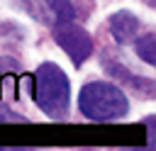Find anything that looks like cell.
<instances>
[{
	"label": "cell",
	"mask_w": 156,
	"mask_h": 151,
	"mask_svg": "<svg viewBox=\"0 0 156 151\" xmlns=\"http://www.w3.org/2000/svg\"><path fill=\"white\" fill-rule=\"evenodd\" d=\"M34 100L54 119L66 114V110H68V78L56 63H41L39 66Z\"/></svg>",
	"instance_id": "2"
},
{
	"label": "cell",
	"mask_w": 156,
	"mask_h": 151,
	"mask_svg": "<svg viewBox=\"0 0 156 151\" xmlns=\"http://www.w3.org/2000/svg\"><path fill=\"white\" fill-rule=\"evenodd\" d=\"M110 34L119 41V44H127L132 39H136L139 34V17L129 10H119L110 17Z\"/></svg>",
	"instance_id": "4"
},
{
	"label": "cell",
	"mask_w": 156,
	"mask_h": 151,
	"mask_svg": "<svg viewBox=\"0 0 156 151\" xmlns=\"http://www.w3.org/2000/svg\"><path fill=\"white\" fill-rule=\"evenodd\" d=\"M46 5H49V10L56 15V22H68V19H73V15H76L71 0H46Z\"/></svg>",
	"instance_id": "6"
},
{
	"label": "cell",
	"mask_w": 156,
	"mask_h": 151,
	"mask_svg": "<svg viewBox=\"0 0 156 151\" xmlns=\"http://www.w3.org/2000/svg\"><path fill=\"white\" fill-rule=\"evenodd\" d=\"M136 54L149 66H154L156 63V37L154 34H144L141 39H136Z\"/></svg>",
	"instance_id": "5"
},
{
	"label": "cell",
	"mask_w": 156,
	"mask_h": 151,
	"mask_svg": "<svg viewBox=\"0 0 156 151\" xmlns=\"http://www.w3.org/2000/svg\"><path fill=\"white\" fill-rule=\"evenodd\" d=\"M78 107L88 119L102 122V119L124 117L129 102L124 93L112 83H88L78 95Z\"/></svg>",
	"instance_id": "1"
},
{
	"label": "cell",
	"mask_w": 156,
	"mask_h": 151,
	"mask_svg": "<svg viewBox=\"0 0 156 151\" xmlns=\"http://www.w3.org/2000/svg\"><path fill=\"white\" fill-rule=\"evenodd\" d=\"M54 39H56V44L68 54V58H71L76 66H80V63L93 54V39H90V34H88L80 24H73V19H68V22H56Z\"/></svg>",
	"instance_id": "3"
}]
</instances>
